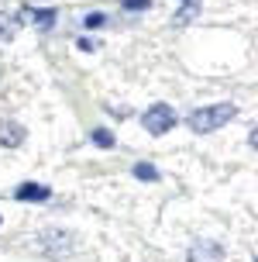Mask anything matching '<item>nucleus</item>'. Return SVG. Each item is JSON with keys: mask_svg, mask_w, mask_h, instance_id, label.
Here are the masks:
<instances>
[{"mask_svg": "<svg viewBox=\"0 0 258 262\" xmlns=\"http://www.w3.org/2000/svg\"><path fill=\"white\" fill-rule=\"evenodd\" d=\"M134 176L145 180V183H155V180H158V169H155L152 162H138V166H134Z\"/></svg>", "mask_w": 258, "mask_h": 262, "instance_id": "1a4fd4ad", "label": "nucleus"}, {"mask_svg": "<svg viewBox=\"0 0 258 262\" xmlns=\"http://www.w3.org/2000/svg\"><path fill=\"white\" fill-rule=\"evenodd\" d=\"M11 38H14V21L0 14V41H11Z\"/></svg>", "mask_w": 258, "mask_h": 262, "instance_id": "9d476101", "label": "nucleus"}, {"mask_svg": "<svg viewBox=\"0 0 258 262\" xmlns=\"http://www.w3.org/2000/svg\"><path fill=\"white\" fill-rule=\"evenodd\" d=\"M103 21H107V17H103L100 11H93V14H86V28H100Z\"/></svg>", "mask_w": 258, "mask_h": 262, "instance_id": "f8f14e48", "label": "nucleus"}, {"mask_svg": "<svg viewBox=\"0 0 258 262\" xmlns=\"http://www.w3.org/2000/svg\"><path fill=\"white\" fill-rule=\"evenodd\" d=\"M142 124H145L148 135H166V131H172V124H176V111L169 104H152L142 114Z\"/></svg>", "mask_w": 258, "mask_h": 262, "instance_id": "f03ea898", "label": "nucleus"}, {"mask_svg": "<svg viewBox=\"0 0 258 262\" xmlns=\"http://www.w3.org/2000/svg\"><path fill=\"white\" fill-rule=\"evenodd\" d=\"M196 14H200V0H182V4H179V14H176V25L193 21Z\"/></svg>", "mask_w": 258, "mask_h": 262, "instance_id": "0eeeda50", "label": "nucleus"}, {"mask_svg": "<svg viewBox=\"0 0 258 262\" xmlns=\"http://www.w3.org/2000/svg\"><path fill=\"white\" fill-rule=\"evenodd\" d=\"M79 49L83 52H93V38H79Z\"/></svg>", "mask_w": 258, "mask_h": 262, "instance_id": "ddd939ff", "label": "nucleus"}, {"mask_svg": "<svg viewBox=\"0 0 258 262\" xmlns=\"http://www.w3.org/2000/svg\"><path fill=\"white\" fill-rule=\"evenodd\" d=\"M17 25H35L38 31H49V28H55V11L52 7H25L17 14Z\"/></svg>", "mask_w": 258, "mask_h": 262, "instance_id": "7ed1b4c3", "label": "nucleus"}, {"mask_svg": "<svg viewBox=\"0 0 258 262\" xmlns=\"http://www.w3.org/2000/svg\"><path fill=\"white\" fill-rule=\"evenodd\" d=\"M224 259V249L210 238H196L193 249H190V262H220Z\"/></svg>", "mask_w": 258, "mask_h": 262, "instance_id": "20e7f679", "label": "nucleus"}, {"mask_svg": "<svg viewBox=\"0 0 258 262\" xmlns=\"http://www.w3.org/2000/svg\"><path fill=\"white\" fill-rule=\"evenodd\" d=\"M121 7H124V11H148L152 0H121Z\"/></svg>", "mask_w": 258, "mask_h": 262, "instance_id": "9b49d317", "label": "nucleus"}, {"mask_svg": "<svg viewBox=\"0 0 258 262\" xmlns=\"http://www.w3.org/2000/svg\"><path fill=\"white\" fill-rule=\"evenodd\" d=\"M90 138H93V145H100V148H114V145H117L114 131H107V128H97Z\"/></svg>", "mask_w": 258, "mask_h": 262, "instance_id": "6e6552de", "label": "nucleus"}, {"mask_svg": "<svg viewBox=\"0 0 258 262\" xmlns=\"http://www.w3.org/2000/svg\"><path fill=\"white\" fill-rule=\"evenodd\" d=\"M238 114V107L234 104H214V107H200L190 114V128L196 135H210V131H217L220 124H227V121Z\"/></svg>", "mask_w": 258, "mask_h": 262, "instance_id": "f257e3e1", "label": "nucleus"}, {"mask_svg": "<svg viewBox=\"0 0 258 262\" xmlns=\"http://www.w3.org/2000/svg\"><path fill=\"white\" fill-rule=\"evenodd\" d=\"M14 196H17V200H49L52 190L49 186H35V183H21L14 190Z\"/></svg>", "mask_w": 258, "mask_h": 262, "instance_id": "423d86ee", "label": "nucleus"}, {"mask_svg": "<svg viewBox=\"0 0 258 262\" xmlns=\"http://www.w3.org/2000/svg\"><path fill=\"white\" fill-rule=\"evenodd\" d=\"M21 142H25V128H21V124H14V121L0 124V145H7V148H17Z\"/></svg>", "mask_w": 258, "mask_h": 262, "instance_id": "39448f33", "label": "nucleus"}]
</instances>
